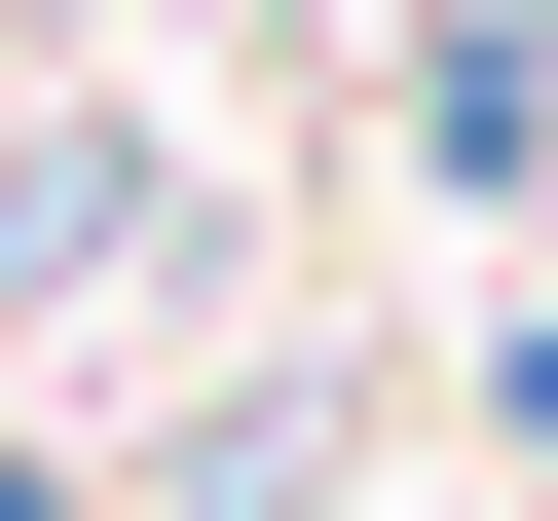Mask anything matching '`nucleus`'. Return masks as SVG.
<instances>
[{
  "instance_id": "nucleus-1",
  "label": "nucleus",
  "mask_w": 558,
  "mask_h": 521,
  "mask_svg": "<svg viewBox=\"0 0 558 521\" xmlns=\"http://www.w3.org/2000/svg\"><path fill=\"white\" fill-rule=\"evenodd\" d=\"M0 521H38V484H0Z\"/></svg>"
}]
</instances>
